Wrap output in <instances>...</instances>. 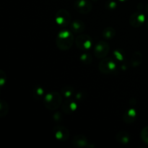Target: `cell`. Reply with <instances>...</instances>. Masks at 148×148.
I'll return each instance as SVG.
<instances>
[{
    "label": "cell",
    "mask_w": 148,
    "mask_h": 148,
    "mask_svg": "<svg viewBox=\"0 0 148 148\" xmlns=\"http://www.w3.org/2000/svg\"><path fill=\"white\" fill-rule=\"evenodd\" d=\"M74 35L68 30H62L58 33L56 38V44L61 51H67L73 46Z\"/></svg>",
    "instance_id": "cell-1"
},
{
    "label": "cell",
    "mask_w": 148,
    "mask_h": 148,
    "mask_svg": "<svg viewBox=\"0 0 148 148\" xmlns=\"http://www.w3.org/2000/svg\"><path fill=\"white\" fill-rule=\"evenodd\" d=\"M43 103L45 107L50 111H55L61 106L62 103V97L59 92L56 90L48 92L44 96Z\"/></svg>",
    "instance_id": "cell-2"
},
{
    "label": "cell",
    "mask_w": 148,
    "mask_h": 148,
    "mask_svg": "<svg viewBox=\"0 0 148 148\" xmlns=\"http://www.w3.org/2000/svg\"><path fill=\"white\" fill-rule=\"evenodd\" d=\"M56 23L59 27H66L70 25L72 23V17L69 12L64 9H62L57 11L55 16Z\"/></svg>",
    "instance_id": "cell-3"
},
{
    "label": "cell",
    "mask_w": 148,
    "mask_h": 148,
    "mask_svg": "<svg viewBox=\"0 0 148 148\" xmlns=\"http://www.w3.org/2000/svg\"><path fill=\"white\" fill-rule=\"evenodd\" d=\"M99 70L105 75L114 73L116 69V64L111 58H104L98 65Z\"/></svg>",
    "instance_id": "cell-4"
},
{
    "label": "cell",
    "mask_w": 148,
    "mask_h": 148,
    "mask_svg": "<svg viewBox=\"0 0 148 148\" xmlns=\"http://www.w3.org/2000/svg\"><path fill=\"white\" fill-rule=\"evenodd\" d=\"M92 38L87 34H80L75 38V43L79 50H89L92 47Z\"/></svg>",
    "instance_id": "cell-5"
},
{
    "label": "cell",
    "mask_w": 148,
    "mask_h": 148,
    "mask_svg": "<svg viewBox=\"0 0 148 148\" xmlns=\"http://www.w3.org/2000/svg\"><path fill=\"white\" fill-rule=\"evenodd\" d=\"M110 46L106 41L101 40L95 45L94 48V56L100 59L106 58L109 53Z\"/></svg>",
    "instance_id": "cell-6"
},
{
    "label": "cell",
    "mask_w": 148,
    "mask_h": 148,
    "mask_svg": "<svg viewBox=\"0 0 148 148\" xmlns=\"http://www.w3.org/2000/svg\"><path fill=\"white\" fill-rule=\"evenodd\" d=\"M75 8L79 14H87L92 10V5L88 0H77L75 3Z\"/></svg>",
    "instance_id": "cell-7"
},
{
    "label": "cell",
    "mask_w": 148,
    "mask_h": 148,
    "mask_svg": "<svg viewBox=\"0 0 148 148\" xmlns=\"http://www.w3.org/2000/svg\"><path fill=\"white\" fill-rule=\"evenodd\" d=\"M53 134L56 140L60 141H66L69 137V131L63 126H56L53 130Z\"/></svg>",
    "instance_id": "cell-8"
},
{
    "label": "cell",
    "mask_w": 148,
    "mask_h": 148,
    "mask_svg": "<svg viewBox=\"0 0 148 148\" xmlns=\"http://www.w3.org/2000/svg\"><path fill=\"white\" fill-rule=\"evenodd\" d=\"M72 144L76 147H92L93 145L90 144L87 137L82 134L76 135L72 138Z\"/></svg>",
    "instance_id": "cell-9"
},
{
    "label": "cell",
    "mask_w": 148,
    "mask_h": 148,
    "mask_svg": "<svg viewBox=\"0 0 148 148\" xmlns=\"http://www.w3.org/2000/svg\"><path fill=\"white\" fill-rule=\"evenodd\" d=\"M145 17L140 12L133 13L130 17V24L134 27H139L144 23Z\"/></svg>",
    "instance_id": "cell-10"
},
{
    "label": "cell",
    "mask_w": 148,
    "mask_h": 148,
    "mask_svg": "<svg viewBox=\"0 0 148 148\" xmlns=\"http://www.w3.org/2000/svg\"><path fill=\"white\" fill-rule=\"evenodd\" d=\"M62 111L64 114H72L76 111L77 108V105L73 100L69 99L64 102V103L62 104Z\"/></svg>",
    "instance_id": "cell-11"
},
{
    "label": "cell",
    "mask_w": 148,
    "mask_h": 148,
    "mask_svg": "<svg viewBox=\"0 0 148 148\" xmlns=\"http://www.w3.org/2000/svg\"><path fill=\"white\" fill-rule=\"evenodd\" d=\"M70 29L72 33L75 34L82 33L85 29V25L82 20H74L70 24Z\"/></svg>",
    "instance_id": "cell-12"
},
{
    "label": "cell",
    "mask_w": 148,
    "mask_h": 148,
    "mask_svg": "<svg viewBox=\"0 0 148 148\" xmlns=\"http://www.w3.org/2000/svg\"><path fill=\"white\" fill-rule=\"evenodd\" d=\"M137 118V112L134 108H130L123 115V120L125 123L129 124L134 122Z\"/></svg>",
    "instance_id": "cell-13"
},
{
    "label": "cell",
    "mask_w": 148,
    "mask_h": 148,
    "mask_svg": "<svg viewBox=\"0 0 148 148\" xmlns=\"http://www.w3.org/2000/svg\"><path fill=\"white\" fill-rule=\"evenodd\" d=\"M116 140L121 144H128L130 141V136L128 132L125 131H119L116 135Z\"/></svg>",
    "instance_id": "cell-14"
},
{
    "label": "cell",
    "mask_w": 148,
    "mask_h": 148,
    "mask_svg": "<svg viewBox=\"0 0 148 148\" xmlns=\"http://www.w3.org/2000/svg\"><path fill=\"white\" fill-rule=\"evenodd\" d=\"M143 54L140 51H137L134 52L132 54V56L131 58V64L132 66L134 67H137V66H140L142 62H143Z\"/></svg>",
    "instance_id": "cell-15"
},
{
    "label": "cell",
    "mask_w": 148,
    "mask_h": 148,
    "mask_svg": "<svg viewBox=\"0 0 148 148\" xmlns=\"http://www.w3.org/2000/svg\"><path fill=\"white\" fill-rule=\"evenodd\" d=\"M103 37L105 38L107 40H110V39H112L114 36H116V30L114 27H106V28H104V30H103Z\"/></svg>",
    "instance_id": "cell-16"
},
{
    "label": "cell",
    "mask_w": 148,
    "mask_h": 148,
    "mask_svg": "<svg viewBox=\"0 0 148 148\" xmlns=\"http://www.w3.org/2000/svg\"><path fill=\"white\" fill-rule=\"evenodd\" d=\"M62 92L65 98H70L75 94V89L70 85H66L62 89Z\"/></svg>",
    "instance_id": "cell-17"
},
{
    "label": "cell",
    "mask_w": 148,
    "mask_h": 148,
    "mask_svg": "<svg viewBox=\"0 0 148 148\" xmlns=\"http://www.w3.org/2000/svg\"><path fill=\"white\" fill-rule=\"evenodd\" d=\"M9 109L10 108H9L8 103L4 100H1L0 101V116L2 118L7 116L9 112Z\"/></svg>",
    "instance_id": "cell-18"
},
{
    "label": "cell",
    "mask_w": 148,
    "mask_h": 148,
    "mask_svg": "<svg viewBox=\"0 0 148 148\" xmlns=\"http://www.w3.org/2000/svg\"><path fill=\"white\" fill-rule=\"evenodd\" d=\"M44 95V90L41 87L36 86L33 90V96L36 100L41 99L42 97Z\"/></svg>",
    "instance_id": "cell-19"
},
{
    "label": "cell",
    "mask_w": 148,
    "mask_h": 148,
    "mask_svg": "<svg viewBox=\"0 0 148 148\" xmlns=\"http://www.w3.org/2000/svg\"><path fill=\"white\" fill-rule=\"evenodd\" d=\"M79 59L82 63L85 64H89L92 62V57L90 53H83L82 55H81Z\"/></svg>",
    "instance_id": "cell-20"
},
{
    "label": "cell",
    "mask_w": 148,
    "mask_h": 148,
    "mask_svg": "<svg viewBox=\"0 0 148 148\" xmlns=\"http://www.w3.org/2000/svg\"><path fill=\"white\" fill-rule=\"evenodd\" d=\"M141 138L145 144L148 145V126L144 127L141 132Z\"/></svg>",
    "instance_id": "cell-21"
},
{
    "label": "cell",
    "mask_w": 148,
    "mask_h": 148,
    "mask_svg": "<svg viewBox=\"0 0 148 148\" xmlns=\"http://www.w3.org/2000/svg\"><path fill=\"white\" fill-rule=\"evenodd\" d=\"M7 77H6L5 72L3 70H0V85L3 86L6 82Z\"/></svg>",
    "instance_id": "cell-22"
},
{
    "label": "cell",
    "mask_w": 148,
    "mask_h": 148,
    "mask_svg": "<svg viewBox=\"0 0 148 148\" xmlns=\"http://www.w3.org/2000/svg\"><path fill=\"white\" fill-rule=\"evenodd\" d=\"M114 54H115V57H116V59L119 61H122L124 59V56L123 54L122 51L120 50H116L114 51Z\"/></svg>",
    "instance_id": "cell-23"
},
{
    "label": "cell",
    "mask_w": 148,
    "mask_h": 148,
    "mask_svg": "<svg viewBox=\"0 0 148 148\" xmlns=\"http://www.w3.org/2000/svg\"><path fill=\"white\" fill-rule=\"evenodd\" d=\"M53 119L55 120L56 121H59L62 120V115L60 112H56L53 116Z\"/></svg>",
    "instance_id": "cell-24"
},
{
    "label": "cell",
    "mask_w": 148,
    "mask_h": 148,
    "mask_svg": "<svg viewBox=\"0 0 148 148\" xmlns=\"http://www.w3.org/2000/svg\"><path fill=\"white\" fill-rule=\"evenodd\" d=\"M116 7V3L114 2V1H109V2L107 4V8L108 10H114Z\"/></svg>",
    "instance_id": "cell-25"
},
{
    "label": "cell",
    "mask_w": 148,
    "mask_h": 148,
    "mask_svg": "<svg viewBox=\"0 0 148 148\" xmlns=\"http://www.w3.org/2000/svg\"><path fill=\"white\" fill-rule=\"evenodd\" d=\"M145 10H146V12H147L148 13V4L147 6H146V8H145Z\"/></svg>",
    "instance_id": "cell-26"
},
{
    "label": "cell",
    "mask_w": 148,
    "mask_h": 148,
    "mask_svg": "<svg viewBox=\"0 0 148 148\" xmlns=\"http://www.w3.org/2000/svg\"><path fill=\"white\" fill-rule=\"evenodd\" d=\"M120 1H127V0H120Z\"/></svg>",
    "instance_id": "cell-27"
},
{
    "label": "cell",
    "mask_w": 148,
    "mask_h": 148,
    "mask_svg": "<svg viewBox=\"0 0 148 148\" xmlns=\"http://www.w3.org/2000/svg\"><path fill=\"white\" fill-rule=\"evenodd\" d=\"M147 30H148V21H147Z\"/></svg>",
    "instance_id": "cell-28"
},
{
    "label": "cell",
    "mask_w": 148,
    "mask_h": 148,
    "mask_svg": "<svg viewBox=\"0 0 148 148\" xmlns=\"http://www.w3.org/2000/svg\"><path fill=\"white\" fill-rule=\"evenodd\" d=\"M93 1H97V0H93Z\"/></svg>",
    "instance_id": "cell-29"
}]
</instances>
